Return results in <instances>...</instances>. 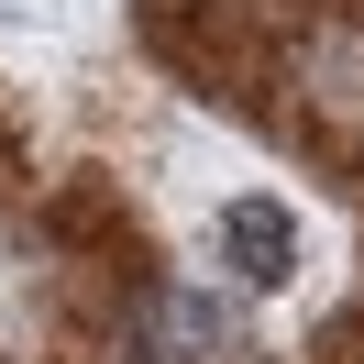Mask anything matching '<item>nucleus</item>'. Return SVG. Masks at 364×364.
Returning <instances> with one entry per match:
<instances>
[{
  "label": "nucleus",
  "mask_w": 364,
  "mask_h": 364,
  "mask_svg": "<svg viewBox=\"0 0 364 364\" xmlns=\"http://www.w3.org/2000/svg\"><path fill=\"white\" fill-rule=\"evenodd\" d=\"M144 23V45H155V67H177L188 89H210V100H243V89H265V23H254L243 0H144L133 11Z\"/></svg>",
  "instance_id": "f257e3e1"
},
{
  "label": "nucleus",
  "mask_w": 364,
  "mask_h": 364,
  "mask_svg": "<svg viewBox=\"0 0 364 364\" xmlns=\"http://www.w3.org/2000/svg\"><path fill=\"white\" fill-rule=\"evenodd\" d=\"M243 320L210 287H133V353L144 364H232Z\"/></svg>",
  "instance_id": "f03ea898"
},
{
  "label": "nucleus",
  "mask_w": 364,
  "mask_h": 364,
  "mask_svg": "<svg viewBox=\"0 0 364 364\" xmlns=\"http://www.w3.org/2000/svg\"><path fill=\"white\" fill-rule=\"evenodd\" d=\"M221 254H232L243 287H287V276H298V221H287V199H232V210H221Z\"/></svg>",
  "instance_id": "7ed1b4c3"
},
{
  "label": "nucleus",
  "mask_w": 364,
  "mask_h": 364,
  "mask_svg": "<svg viewBox=\"0 0 364 364\" xmlns=\"http://www.w3.org/2000/svg\"><path fill=\"white\" fill-rule=\"evenodd\" d=\"M320 364H364V309H342L331 331H320Z\"/></svg>",
  "instance_id": "20e7f679"
},
{
  "label": "nucleus",
  "mask_w": 364,
  "mask_h": 364,
  "mask_svg": "<svg viewBox=\"0 0 364 364\" xmlns=\"http://www.w3.org/2000/svg\"><path fill=\"white\" fill-rule=\"evenodd\" d=\"M298 11H331V23H353V33H364V0H298Z\"/></svg>",
  "instance_id": "39448f33"
}]
</instances>
